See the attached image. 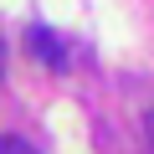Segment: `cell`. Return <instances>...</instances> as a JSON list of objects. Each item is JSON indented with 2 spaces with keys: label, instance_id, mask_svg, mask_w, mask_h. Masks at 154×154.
<instances>
[{
  "label": "cell",
  "instance_id": "cell-1",
  "mask_svg": "<svg viewBox=\"0 0 154 154\" xmlns=\"http://www.w3.org/2000/svg\"><path fill=\"white\" fill-rule=\"evenodd\" d=\"M26 51H31V62H41V67H67V51H62V41L46 31V26H31L26 31Z\"/></svg>",
  "mask_w": 154,
  "mask_h": 154
},
{
  "label": "cell",
  "instance_id": "cell-2",
  "mask_svg": "<svg viewBox=\"0 0 154 154\" xmlns=\"http://www.w3.org/2000/svg\"><path fill=\"white\" fill-rule=\"evenodd\" d=\"M0 154H36V144L21 134H0Z\"/></svg>",
  "mask_w": 154,
  "mask_h": 154
},
{
  "label": "cell",
  "instance_id": "cell-3",
  "mask_svg": "<svg viewBox=\"0 0 154 154\" xmlns=\"http://www.w3.org/2000/svg\"><path fill=\"white\" fill-rule=\"evenodd\" d=\"M149 144H154V113H149Z\"/></svg>",
  "mask_w": 154,
  "mask_h": 154
},
{
  "label": "cell",
  "instance_id": "cell-4",
  "mask_svg": "<svg viewBox=\"0 0 154 154\" xmlns=\"http://www.w3.org/2000/svg\"><path fill=\"white\" fill-rule=\"evenodd\" d=\"M0 67H5V41H0Z\"/></svg>",
  "mask_w": 154,
  "mask_h": 154
}]
</instances>
